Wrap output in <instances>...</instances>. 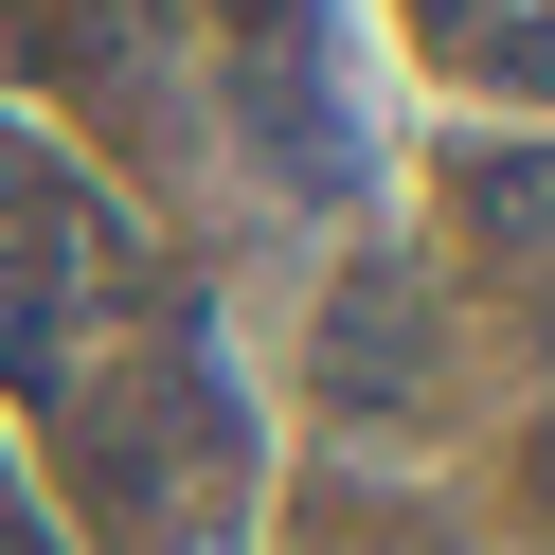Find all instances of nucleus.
I'll return each mask as SVG.
<instances>
[{"label":"nucleus","instance_id":"nucleus-2","mask_svg":"<svg viewBox=\"0 0 555 555\" xmlns=\"http://www.w3.org/2000/svg\"><path fill=\"white\" fill-rule=\"evenodd\" d=\"M448 376V323L412 269H340L323 287V412H359V430H395V412H430Z\"/></svg>","mask_w":555,"mask_h":555},{"label":"nucleus","instance_id":"nucleus-4","mask_svg":"<svg viewBox=\"0 0 555 555\" xmlns=\"http://www.w3.org/2000/svg\"><path fill=\"white\" fill-rule=\"evenodd\" d=\"M466 73L538 108V90H555V0H502V18H483V37H466Z\"/></svg>","mask_w":555,"mask_h":555},{"label":"nucleus","instance_id":"nucleus-6","mask_svg":"<svg viewBox=\"0 0 555 555\" xmlns=\"http://www.w3.org/2000/svg\"><path fill=\"white\" fill-rule=\"evenodd\" d=\"M519 502H555V412H538V430H519Z\"/></svg>","mask_w":555,"mask_h":555},{"label":"nucleus","instance_id":"nucleus-8","mask_svg":"<svg viewBox=\"0 0 555 555\" xmlns=\"http://www.w3.org/2000/svg\"><path fill=\"white\" fill-rule=\"evenodd\" d=\"M0 555H37V538H18V519H0Z\"/></svg>","mask_w":555,"mask_h":555},{"label":"nucleus","instance_id":"nucleus-5","mask_svg":"<svg viewBox=\"0 0 555 555\" xmlns=\"http://www.w3.org/2000/svg\"><path fill=\"white\" fill-rule=\"evenodd\" d=\"M412 18H430V37H448V54H466V37H483V18H502V0H412Z\"/></svg>","mask_w":555,"mask_h":555},{"label":"nucleus","instance_id":"nucleus-1","mask_svg":"<svg viewBox=\"0 0 555 555\" xmlns=\"http://www.w3.org/2000/svg\"><path fill=\"white\" fill-rule=\"evenodd\" d=\"M126 269H144L126 216H108V197H90L18 108H0V376H18L37 412L90 395V323L126 305Z\"/></svg>","mask_w":555,"mask_h":555},{"label":"nucleus","instance_id":"nucleus-7","mask_svg":"<svg viewBox=\"0 0 555 555\" xmlns=\"http://www.w3.org/2000/svg\"><path fill=\"white\" fill-rule=\"evenodd\" d=\"M538 359H555V287H538Z\"/></svg>","mask_w":555,"mask_h":555},{"label":"nucleus","instance_id":"nucleus-3","mask_svg":"<svg viewBox=\"0 0 555 555\" xmlns=\"http://www.w3.org/2000/svg\"><path fill=\"white\" fill-rule=\"evenodd\" d=\"M448 216H466L483 251L555 269V144H466V162H448Z\"/></svg>","mask_w":555,"mask_h":555}]
</instances>
